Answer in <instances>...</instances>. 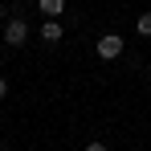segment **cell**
<instances>
[{
  "mask_svg": "<svg viewBox=\"0 0 151 151\" xmlns=\"http://www.w3.org/2000/svg\"><path fill=\"white\" fill-rule=\"evenodd\" d=\"M25 41H29V21L25 17H8V21H4V45L21 49Z\"/></svg>",
  "mask_w": 151,
  "mask_h": 151,
  "instance_id": "cell-1",
  "label": "cell"
},
{
  "mask_svg": "<svg viewBox=\"0 0 151 151\" xmlns=\"http://www.w3.org/2000/svg\"><path fill=\"white\" fill-rule=\"evenodd\" d=\"M123 49H127V41L119 37V33H102V37H98V45H94V53H98L102 61H114V57H123Z\"/></svg>",
  "mask_w": 151,
  "mask_h": 151,
  "instance_id": "cell-2",
  "label": "cell"
},
{
  "mask_svg": "<svg viewBox=\"0 0 151 151\" xmlns=\"http://www.w3.org/2000/svg\"><path fill=\"white\" fill-rule=\"evenodd\" d=\"M61 37H65L61 21H57V17H45V21H41V41H45V45H57Z\"/></svg>",
  "mask_w": 151,
  "mask_h": 151,
  "instance_id": "cell-3",
  "label": "cell"
},
{
  "mask_svg": "<svg viewBox=\"0 0 151 151\" xmlns=\"http://www.w3.org/2000/svg\"><path fill=\"white\" fill-rule=\"evenodd\" d=\"M37 8H41L45 17H61V12H65V0H37Z\"/></svg>",
  "mask_w": 151,
  "mask_h": 151,
  "instance_id": "cell-4",
  "label": "cell"
},
{
  "mask_svg": "<svg viewBox=\"0 0 151 151\" xmlns=\"http://www.w3.org/2000/svg\"><path fill=\"white\" fill-rule=\"evenodd\" d=\"M135 33L139 37H151V12H139L135 17Z\"/></svg>",
  "mask_w": 151,
  "mask_h": 151,
  "instance_id": "cell-5",
  "label": "cell"
},
{
  "mask_svg": "<svg viewBox=\"0 0 151 151\" xmlns=\"http://www.w3.org/2000/svg\"><path fill=\"white\" fill-rule=\"evenodd\" d=\"M82 151H110V143H86Z\"/></svg>",
  "mask_w": 151,
  "mask_h": 151,
  "instance_id": "cell-6",
  "label": "cell"
},
{
  "mask_svg": "<svg viewBox=\"0 0 151 151\" xmlns=\"http://www.w3.org/2000/svg\"><path fill=\"white\" fill-rule=\"evenodd\" d=\"M4 94H8V78H0V98H4Z\"/></svg>",
  "mask_w": 151,
  "mask_h": 151,
  "instance_id": "cell-7",
  "label": "cell"
},
{
  "mask_svg": "<svg viewBox=\"0 0 151 151\" xmlns=\"http://www.w3.org/2000/svg\"><path fill=\"white\" fill-rule=\"evenodd\" d=\"M0 21H4V4H0Z\"/></svg>",
  "mask_w": 151,
  "mask_h": 151,
  "instance_id": "cell-8",
  "label": "cell"
},
{
  "mask_svg": "<svg viewBox=\"0 0 151 151\" xmlns=\"http://www.w3.org/2000/svg\"><path fill=\"white\" fill-rule=\"evenodd\" d=\"M0 151H4V143H0Z\"/></svg>",
  "mask_w": 151,
  "mask_h": 151,
  "instance_id": "cell-9",
  "label": "cell"
}]
</instances>
